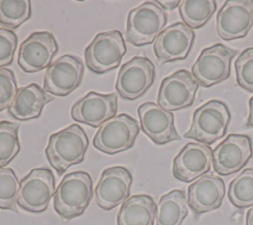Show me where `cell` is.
Returning <instances> with one entry per match:
<instances>
[{
	"mask_svg": "<svg viewBox=\"0 0 253 225\" xmlns=\"http://www.w3.org/2000/svg\"><path fill=\"white\" fill-rule=\"evenodd\" d=\"M88 146L85 131L79 125L72 124L50 135L45 154L50 165L61 175L68 168L84 160Z\"/></svg>",
	"mask_w": 253,
	"mask_h": 225,
	"instance_id": "obj_1",
	"label": "cell"
},
{
	"mask_svg": "<svg viewBox=\"0 0 253 225\" xmlns=\"http://www.w3.org/2000/svg\"><path fill=\"white\" fill-rule=\"evenodd\" d=\"M93 197V181L88 172L74 171L63 176L53 195L56 213L65 220L83 214Z\"/></svg>",
	"mask_w": 253,
	"mask_h": 225,
	"instance_id": "obj_2",
	"label": "cell"
},
{
	"mask_svg": "<svg viewBox=\"0 0 253 225\" xmlns=\"http://www.w3.org/2000/svg\"><path fill=\"white\" fill-rule=\"evenodd\" d=\"M230 119L227 105L220 100L211 99L195 110L191 127L184 137L209 146L225 136Z\"/></svg>",
	"mask_w": 253,
	"mask_h": 225,
	"instance_id": "obj_3",
	"label": "cell"
},
{
	"mask_svg": "<svg viewBox=\"0 0 253 225\" xmlns=\"http://www.w3.org/2000/svg\"><path fill=\"white\" fill-rule=\"evenodd\" d=\"M166 23V12L156 1H146L129 11L126 41L136 47L151 44L164 30Z\"/></svg>",
	"mask_w": 253,
	"mask_h": 225,
	"instance_id": "obj_4",
	"label": "cell"
},
{
	"mask_svg": "<svg viewBox=\"0 0 253 225\" xmlns=\"http://www.w3.org/2000/svg\"><path fill=\"white\" fill-rule=\"evenodd\" d=\"M236 54L219 43L203 49L192 66L193 77L204 87L220 83L230 75L231 60Z\"/></svg>",
	"mask_w": 253,
	"mask_h": 225,
	"instance_id": "obj_5",
	"label": "cell"
},
{
	"mask_svg": "<svg viewBox=\"0 0 253 225\" xmlns=\"http://www.w3.org/2000/svg\"><path fill=\"white\" fill-rule=\"evenodd\" d=\"M126 51L125 41L120 31L99 33L85 50V62L90 70L103 74L120 65Z\"/></svg>",
	"mask_w": 253,
	"mask_h": 225,
	"instance_id": "obj_6",
	"label": "cell"
},
{
	"mask_svg": "<svg viewBox=\"0 0 253 225\" xmlns=\"http://www.w3.org/2000/svg\"><path fill=\"white\" fill-rule=\"evenodd\" d=\"M138 134L137 121L127 114H120L99 127L93 139V145L105 154L114 155L130 149Z\"/></svg>",
	"mask_w": 253,
	"mask_h": 225,
	"instance_id": "obj_7",
	"label": "cell"
},
{
	"mask_svg": "<svg viewBox=\"0 0 253 225\" xmlns=\"http://www.w3.org/2000/svg\"><path fill=\"white\" fill-rule=\"evenodd\" d=\"M54 192L55 178L52 171L46 168H36L21 180L17 204L29 212H43Z\"/></svg>",
	"mask_w": 253,
	"mask_h": 225,
	"instance_id": "obj_8",
	"label": "cell"
},
{
	"mask_svg": "<svg viewBox=\"0 0 253 225\" xmlns=\"http://www.w3.org/2000/svg\"><path fill=\"white\" fill-rule=\"evenodd\" d=\"M155 66L145 56H134L119 70L116 90L125 100H135L153 84Z\"/></svg>",
	"mask_w": 253,
	"mask_h": 225,
	"instance_id": "obj_9",
	"label": "cell"
},
{
	"mask_svg": "<svg viewBox=\"0 0 253 225\" xmlns=\"http://www.w3.org/2000/svg\"><path fill=\"white\" fill-rule=\"evenodd\" d=\"M58 52L57 42L50 32H35L20 46L18 65L27 73L48 67Z\"/></svg>",
	"mask_w": 253,
	"mask_h": 225,
	"instance_id": "obj_10",
	"label": "cell"
},
{
	"mask_svg": "<svg viewBox=\"0 0 253 225\" xmlns=\"http://www.w3.org/2000/svg\"><path fill=\"white\" fill-rule=\"evenodd\" d=\"M199 83L186 69H181L163 78L160 83L157 104L167 111H175L194 103Z\"/></svg>",
	"mask_w": 253,
	"mask_h": 225,
	"instance_id": "obj_11",
	"label": "cell"
},
{
	"mask_svg": "<svg viewBox=\"0 0 253 225\" xmlns=\"http://www.w3.org/2000/svg\"><path fill=\"white\" fill-rule=\"evenodd\" d=\"M83 74V62L74 56L64 55L47 67L43 89L56 96H66L80 85Z\"/></svg>",
	"mask_w": 253,
	"mask_h": 225,
	"instance_id": "obj_12",
	"label": "cell"
},
{
	"mask_svg": "<svg viewBox=\"0 0 253 225\" xmlns=\"http://www.w3.org/2000/svg\"><path fill=\"white\" fill-rule=\"evenodd\" d=\"M251 139L242 134H229L212 151L213 169L219 175L239 171L252 157Z\"/></svg>",
	"mask_w": 253,
	"mask_h": 225,
	"instance_id": "obj_13",
	"label": "cell"
},
{
	"mask_svg": "<svg viewBox=\"0 0 253 225\" xmlns=\"http://www.w3.org/2000/svg\"><path fill=\"white\" fill-rule=\"evenodd\" d=\"M131 184L132 175L125 167L105 169L95 188L96 203L104 210H111L123 204L129 197Z\"/></svg>",
	"mask_w": 253,
	"mask_h": 225,
	"instance_id": "obj_14",
	"label": "cell"
},
{
	"mask_svg": "<svg viewBox=\"0 0 253 225\" xmlns=\"http://www.w3.org/2000/svg\"><path fill=\"white\" fill-rule=\"evenodd\" d=\"M253 26V0H227L216 16L217 35L225 40L244 38Z\"/></svg>",
	"mask_w": 253,
	"mask_h": 225,
	"instance_id": "obj_15",
	"label": "cell"
},
{
	"mask_svg": "<svg viewBox=\"0 0 253 225\" xmlns=\"http://www.w3.org/2000/svg\"><path fill=\"white\" fill-rule=\"evenodd\" d=\"M195 32L178 22L165 28L155 39L153 51L160 63L185 59L192 50Z\"/></svg>",
	"mask_w": 253,
	"mask_h": 225,
	"instance_id": "obj_16",
	"label": "cell"
},
{
	"mask_svg": "<svg viewBox=\"0 0 253 225\" xmlns=\"http://www.w3.org/2000/svg\"><path fill=\"white\" fill-rule=\"evenodd\" d=\"M117 95L89 91L71 107V118L79 123L97 128L117 114Z\"/></svg>",
	"mask_w": 253,
	"mask_h": 225,
	"instance_id": "obj_17",
	"label": "cell"
},
{
	"mask_svg": "<svg viewBox=\"0 0 253 225\" xmlns=\"http://www.w3.org/2000/svg\"><path fill=\"white\" fill-rule=\"evenodd\" d=\"M142 132L155 144L164 145L179 141L174 124V115L154 102H144L137 108Z\"/></svg>",
	"mask_w": 253,
	"mask_h": 225,
	"instance_id": "obj_18",
	"label": "cell"
},
{
	"mask_svg": "<svg viewBox=\"0 0 253 225\" xmlns=\"http://www.w3.org/2000/svg\"><path fill=\"white\" fill-rule=\"evenodd\" d=\"M212 164V150L202 143L186 144L173 161V175L183 182H191L206 174Z\"/></svg>",
	"mask_w": 253,
	"mask_h": 225,
	"instance_id": "obj_19",
	"label": "cell"
},
{
	"mask_svg": "<svg viewBox=\"0 0 253 225\" xmlns=\"http://www.w3.org/2000/svg\"><path fill=\"white\" fill-rule=\"evenodd\" d=\"M225 195V184L221 177L204 174L188 187V204L195 214L217 209Z\"/></svg>",
	"mask_w": 253,
	"mask_h": 225,
	"instance_id": "obj_20",
	"label": "cell"
},
{
	"mask_svg": "<svg viewBox=\"0 0 253 225\" xmlns=\"http://www.w3.org/2000/svg\"><path fill=\"white\" fill-rule=\"evenodd\" d=\"M54 97L47 94L37 83H30L17 91L12 103L8 107V113L16 120L27 121L40 117L42 108Z\"/></svg>",
	"mask_w": 253,
	"mask_h": 225,
	"instance_id": "obj_21",
	"label": "cell"
},
{
	"mask_svg": "<svg viewBox=\"0 0 253 225\" xmlns=\"http://www.w3.org/2000/svg\"><path fill=\"white\" fill-rule=\"evenodd\" d=\"M156 214L154 199L147 194H136L127 198L121 206L118 225H153Z\"/></svg>",
	"mask_w": 253,
	"mask_h": 225,
	"instance_id": "obj_22",
	"label": "cell"
},
{
	"mask_svg": "<svg viewBox=\"0 0 253 225\" xmlns=\"http://www.w3.org/2000/svg\"><path fill=\"white\" fill-rule=\"evenodd\" d=\"M188 214V201L184 191L174 189L162 195L156 204V225H181Z\"/></svg>",
	"mask_w": 253,
	"mask_h": 225,
	"instance_id": "obj_23",
	"label": "cell"
},
{
	"mask_svg": "<svg viewBox=\"0 0 253 225\" xmlns=\"http://www.w3.org/2000/svg\"><path fill=\"white\" fill-rule=\"evenodd\" d=\"M216 8L214 0H184L179 5V13L186 26L199 29L208 23Z\"/></svg>",
	"mask_w": 253,
	"mask_h": 225,
	"instance_id": "obj_24",
	"label": "cell"
},
{
	"mask_svg": "<svg viewBox=\"0 0 253 225\" xmlns=\"http://www.w3.org/2000/svg\"><path fill=\"white\" fill-rule=\"evenodd\" d=\"M227 195L230 202L237 208L253 206V168L244 169L232 179Z\"/></svg>",
	"mask_w": 253,
	"mask_h": 225,
	"instance_id": "obj_25",
	"label": "cell"
},
{
	"mask_svg": "<svg viewBox=\"0 0 253 225\" xmlns=\"http://www.w3.org/2000/svg\"><path fill=\"white\" fill-rule=\"evenodd\" d=\"M29 0H0V25L5 29H16L31 17Z\"/></svg>",
	"mask_w": 253,
	"mask_h": 225,
	"instance_id": "obj_26",
	"label": "cell"
},
{
	"mask_svg": "<svg viewBox=\"0 0 253 225\" xmlns=\"http://www.w3.org/2000/svg\"><path fill=\"white\" fill-rule=\"evenodd\" d=\"M19 128L20 124L0 121V168L7 166L20 152Z\"/></svg>",
	"mask_w": 253,
	"mask_h": 225,
	"instance_id": "obj_27",
	"label": "cell"
},
{
	"mask_svg": "<svg viewBox=\"0 0 253 225\" xmlns=\"http://www.w3.org/2000/svg\"><path fill=\"white\" fill-rule=\"evenodd\" d=\"M20 182L11 168H0V208L18 212L17 198Z\"/></svg>",
	"mask_w": 253,
	"mask_h": 225,
	"instance_id": "obj_28",
	"label": "cell"
},
{
	"mask_svg": "<svg viewBox=\"0 0 253 225\" xmlns=\"http://www.w3.org/2000/svg\"><path fill=\"white\" fill-rule=\"evenodd\" d=\"M237 84L246 91L253 93V48L240 53L234 62Z\"/></svg>",
	"mask_w": 253,
	"mask_h": 225,
	"instance_id": "obj_29",
	"label": "cell"
},
{
	"mask_svg": "<svg viewBox=\"0 0 253 225\" xmlns=\"http://www.w3.org/2000/svg\"><path fill=\"white\" fill-rule=\"evenodd\" d=\"M18 91L14 72L8 68L0 69V111L8 108Z\"/></svg>",
	"mask_w": 253,
	"mask_h": 225,
	"instance_id": "obj_30",
	"label": "cell"
},
{
	"mask_svg": "<svg viewBox=\"0 0 253 225\" xmlns=\"http://www.w3.org/2000/svg\"><path fill=\"white\" fill-rule=\"evenodd\" d=\"M17 45V35L12 30L0 28V69L12 63Z\"/></svg>",
	"mask_w": 253,
	"mask_h": 225,
	"instance_id": "obj_31",
	"label": "cell"
},
{
	"mask_svg": "<svg viewBox=\"0 0 253 225\" xmlns=\"http://www.w3.org/2000/svg\"><path fill=\"white\" fill-rule=\"evenodd\" d=\"M156 3L166 12V11H172L174 9H176L177 7H179L181 1H168V0H158L156 1Z\"/></svg>",
	"mask_w": 253,
	"mask_h": 225,
	"instance_id": "obj_32",
	"label": "cell"
},
{
	"mask_svg": "<svg viewBox=\"0 0 253 225\" xmlns=\"http://www.w3.org/2000/svg\"><path fill=\"white\" fill-rule=\"evenodd\" d=\"M247 126L253 127V96L249 99V115L247 120Z\"/></svg>",
	"mask_w": 253,
	"mask_h": 225,
	"instance_id": "obj_33",
	"label": "cell"
},
{
	"mask_svg": "<svg viewBox=\"0 0 253 225\" xmlns=\"http://www.w3.org/2000/svg\"><path fill=\"white\" fill-rule=\"evenodd\" d=\"M245 225H253V206H251V208H249L246 213Z\"/></svg>",
	"mask_w": 253,
	"mask_h": 225,
	"instance_id": "obj_34",
	"label": "cell"
},
{
	"mask_svg": "<svg viewBox=\"0 0 253 225\" xmlns=\"http://www.w3.org/2000/svg\"><path fill=\"white\" fill-rule=\"evenodd\" d=\"M251 158H253V154H252V157Z\"/></svg>",
	"mask_w": 253,
	"mask_h": 225,
	"instance_id": "obj_35",
	"label": "cell"
}]
</instances>
